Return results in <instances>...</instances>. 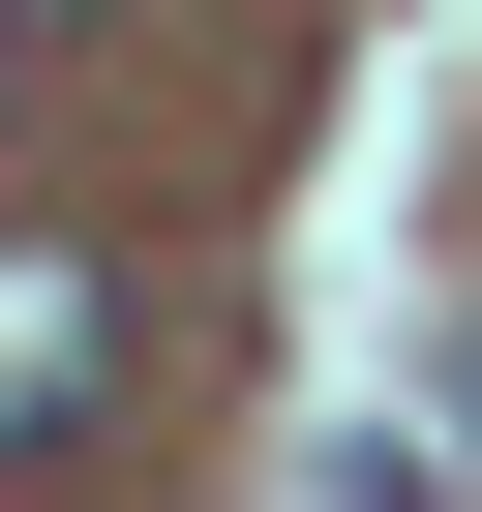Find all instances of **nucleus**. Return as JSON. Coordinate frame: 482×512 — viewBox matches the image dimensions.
<instances>
[{"label": "nucleus", "mask_w": 482, "mask_h": 512, "mask_svg": "<svg viewBox=\"0 0 482 512\" xmlns=\"http://www.w3.org/2000/svg\"><path fill=\"white\" fill-rule=\"evenodd\" d=\"M91 362H121V241L0 211V452H91Z\"/></svg>", "instance_id": "obj_1"}, {"label": "nucleus", "mask_w": 482, "mask_h": 512, "mask_svg": "<svg viewBox=\"0 0 482 512\" xmlns=\"http://www.w3.org/2000/svg\"><path fill=\"white\" fill-rule=\"evenodd\" d=\"M31 31H91V0H31Z\"/></svg>", "instance_id": "obj_2"}]
</instances>
